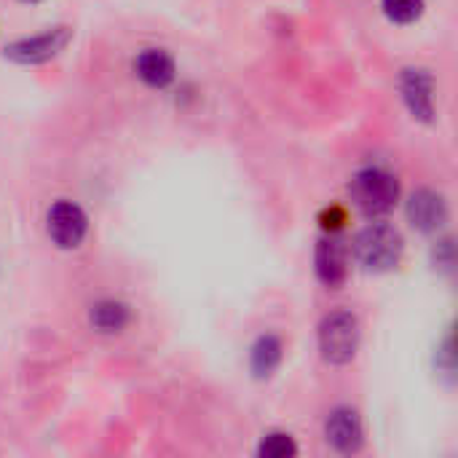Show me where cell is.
Listing matches in <instances>:
<instances>
[{
    "mask_svg": "<svg viewBox=\"0 0 458 458\" xmlns=\"http://www.w3.org/2000/svg\"><path fill=\"white\" fill-rule=\"evenodd\" d=\"M349 193L360 212H365L368 217H376V215H386L397 204L400 182L392 172L370 166L354 174Z\"/></svg>",
    "mask_w": 458,
    "mask_h": 458,
    "instance_id": "cell-1",
    "label": "cell"
},
{
    "mask_svg": "<svg viewBox=\"0 0 458 458\" xmlns=\"http://www.w3.org/2000/svg\"><path fill=\"white\" fill-rule=\"evenodd\" d=\"M354 255L368 271H392L403 258V236L392 225H368L354 239Z\"/></svg>",
    "mask_w": 458,
    "mask_h": 458,
    "instance_id": "cell-2",
    "label": "cell"
},
{
    "mask_svg": "<svg viewBox=\"0 0 458 458\" xmlns=\"http://www.w3.org/2000/svg\"><path fill=\"white\" fill-rule=\"evenodd\" d=\"M360 346V325L349 311H333L319 325V349L330 365H349Z\"/></svg>",
    "mask_w": 458,
    "mask_h": 458,
    "instance_id": "cell-3",
    "label": "cell"
},
{
    "mask_svg": "<svg viewBox=\"0 0 458 458\" xmlns=\"http://www.w3.org/2000/svg\"><path fill=\"white\" fill-rule=\"evenodd\" d=\"M70 30L67 27H54L30 38H19L13 43H8L3 48V56L16 62V64H43L48 59H54L59 51H64V46L70 43Z\"/></svg>",
    "mask_w": 458,
    "mask_h": 458,
    "instance_id": "cell-4",
    "label": "cell"
},
{
    "mask_svg": "<svg viewBox=\"0 0 458 458\" xmlns=\"http://www.w3.org/2000/svg\"><path fill=\"white\" fill-rule=\"evenodd\" d=\"M46 228H48L51 242L59 250H75L83 242V236H86L89 220H86V215H83V209L78 204H72V201H56L48 209Z\"/></svg>",
    "mask_w": 458,
    "mask_h": 458,
    "instance_id": "cell-5",
    "label": "cell"
},
{
    "mask_svg": "<svg viewBox=\"0 0 458 458\" xmlns=\"http://www.w3.org/2000/svg\"><path fill=\"white\" fill-rule=\"evenodd\" d=\"M408 220L413 223V228L424 231V233H435L445 225L448 220V207L445 199L435 191H416L408 201Z\"/></svg>",
    "mask_w": 458,
    "mask_h": 458,
    "instance_id": "cell-6",
    "label": "cell"
},
{
    "mask_svg": "<svg viewBox=\"0 0 458 458\" xmlns=\"http://www.w3.org/2000/svg\"><path fill=\"white\" fill-rule=\"evenodd\" d=\"M400 86H403V97L411 113L419 121H432L435 118V99H432L435 78L427 70H405Z\"/></svg>",
    "mask_w": 458,
    "mask_h": 458,
    "instance_id": "cell-7",
    "label": "cell"
},
{
    "mask_svg": "<svg viewBox=\"0 0 458 458\" xmlns=\"http://www.w3.org/2000/svg\"><path fill=\"white\" fill-rule=\"evenodd\" d=\"M327 443L341 454H354L362 445V424L352 408H338L327 419Z\"/></svg>",
    "mask_w": 458,
    "mask_h": 458,
    "instance_id": "cell-8",
    "label": "cell"
},
{
    "mask_svg": "<svg viewBox=\"0 0 458 458\" xmlns=\"http://www.w3.org/2000/svg\"><path fill=\"white\" fill-rule=\"evenodd\" d=\"M317 276L327 287H341L349 274V260L346 250L335 236H327L317 244Z\"/></svg>",
    "mask_w": 458,
    "mask_h": 458,
    "instance_id": "cell-9",
    "label": "cell"
},
{
    "mask_svg": "<svg viewBox=\"0 0 458 458\" xmlns=\"http://www.w3.org/2000/svg\"><path fill=\"white\" fill-rule=\"evenodd\" d=\"M134 72L142 83L153 89H164L174 81V59L164 48H145L134 59Z\"/></svg>",
    "mask_w": 458,
    "mask_h": 458,
    "instance_id": "cell-10",
    "label": "cell"
},
{
    "mask_svg": "<svg viewBox=\"0 0 458 458\" xmlns=\"http://www.w3.org/2000/svg\"><path fill=\"white\" fill-rule=\"evenodd\" d=\"M89 322L94 330L105 333V335H113V333H121L126 325H129V309L118 301H99L91 314H89Z\"/></svg>",
    "mask_w": 458,
    "mask_h": 458,
    "instance_id": "cell-11",
    "label": "cell"
},
{
    "mask_svg": "<svg viewBox=\"0 0 458 458\" xmlns=\"http://www.w3.org/2000/svg\"><path fill=\"white\" fill-rule=\"evenodd\" d=\"M279 362H282V341L276 335L258 338V344L252 346V357H250V365H252L255 378L274 376V370L279 368Z\"/></svg>",
    "mask_w": 458,
    "mask_h": 458,
    "instance_id": "cell-12",
    "label": "cell"
},
{
    "mask_svg": "<svg viewBox=\"0 0 458 458\" xmlns=\"http://www.w3.org/2000/svg\"><path fill=\"white\" fill-rule=\"evenodd\" d=\"M381 8L394 24H413L424 13V0H381Z\"/></svg>",
    "mask_w": 458,
    "mask_h": 458,
    "instance_id": "cell-13",
    "label": "cell"
},
{
    "mask_svg": "<svg viewBox=\"0 0 458 458\" xmlns=\"http://www.w3.org/2000/svg\"><path fill=\"white\" fill-rule=\"evenodd\" d=\"M295 454H298V448H295L293 437H290V435H284V432L266 435V437H263V443H260V448H258V456H263V458H287V456H295Z\"/></svg>",
    "mask_w": 458,
    "mask_h": 458,
    "instance_id": "cell-14",
    "label": "cell"
},
{
    "mask_svg": "<svg viewBox=\"0 0 458 458\" xmlns=\"http://www.w3.org/2000/svg\"><path fill=\"white\" fill-rule=\"evenodd\" d=\"M435 260L437 263H443V268H451L454 266V244L445 239L443 244H437V250H435Z\"/></svg>",
    "mask_w": 458,
    "mask_h": 458,
    "instance_id": "cell-15",
    "label": "cell"
},
{
    "mask_svg": "<svg viewBox=\"0 0 458 458\" xmlns=\"http://www.w3.org/2000/svg\"><path fill=\"white\" fill-rule=\"evenodd\" d=\"M21 3H38V0H21Z\"/></svg>",
    "mask_w": 458,
    "mask_h": 458,
    "instance_id": "cell-16",
    "label": "cell"
}]
</instances>
